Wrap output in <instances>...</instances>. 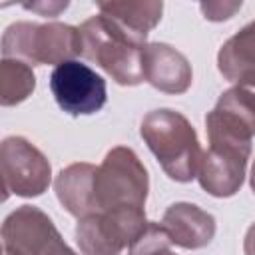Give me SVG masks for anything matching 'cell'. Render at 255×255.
Returning <instances> with one entry per match:
<instances>
[{
	"instance_id": "6da1fadb",
	"label": "cell",
	"mask_w": 255,
	"mask_h": 255,
	"mask_svg": "<svg viewBox=\"0 0 255 255\" xmlns=\"http://www.w3.org/2000/svg\"><path fill=\"white\" fill-rule=\"evenodd\" d=\"M139 133L169 179L187 183L197 177L203 149L183 114L167 108L153 110L141 120Z\"/></svg>"
},
{
	"instance_id": "7a4b0ae2",
	"label": "cell",
	"mask_w": 255,
	"mask_h": 255,
	"mask_svg": "<svg viewBox=\"0 0 255 255\" xmlns=\"http://www.w3.org/2000/svg\"><path fill=\"white\" fill-rule=\"evenodd\" d=\"M82 56L98 64L116 84L137 86L143 82L145 42L133 38L106 16L88 18L80 26Z\"/></svg>"
},
{
	"instance_id": "3957f363",
	"label": "cell",
	"mask_w": 255,
	"mask_h": 255,
	"mask_svg": "<svg viewBox=\"0 0 255 255\" xmlns=\"http://www.w3.org/2000/svg\"><path fill=\"white\" fill-rule=\"evenodd\" d=\"M80 54V28L62 22H14L4 30L2 36V56L22 60L32 66H60Z\"/></svg>"
},
{
	"instance_id": "277c9868",
	"label": "cell",
	"mask_w": 255,
	"mask_h": 255,
	"mask_svg": "<svg viewBox=\"0 0 255 255\" xmlns=\"http://www.w3.org/2000/svg\"><path fill=\"white\" fill-rule=\"evenodd\" d=\"M149 177L131 147H112L98 165L94 179L96 213L120 207H143L147 199Z\"/></svg>"
},
{
	"instance_id": "5b68a950",
	"label": "cell",
	"mask_w": 255,
	"mask_h": 255,
	"mask_svg": "<svg viewBox=\"0 0 255 255\" xmlns=\"http://www.w3.org/2000/svg\"><path fill=\"white\" fill-rule=\"evenodd\" d=\"M143 207H120L78 219L76 243L82 255H120L147 227Z\"/></svg>"
},
{
	"instance_id": "8992f818",
	"label": "cell",
	"mask_w": 255,
	"mask_h": 255,
	"mask_svg": "<svg viewBox=\"0 0 255 255\" xmlns=\"http://www.w3.org/2000/svg\"><path fill=\"white\" fill-rule=\"evenodd\" d=\"M0 169L4 199L10 193L18 197H38L50 187L52 181V165L48 157L20 135H10L2 141Z\"/></svg>"
},
{
	"instance_id": "52a82bcc",
	"label": "cell",
	"mask_w": 255,
	"mask_h": 255,
	"mask_svg": "<svg viewBox=\"0 0 255 255\" xmlns=\"http://www.w3.org/2000/svg\"><path fill=\"white\" fill-rule=\"evenodd\" d=\"M2 247L12 255H76L52 219L34 205H20L4 219Z\"/></svg>"
},
{
	"instance_id": "ba28073f",
	"label": "cell",
	"mask_w": 255,
	"mask_h": 255,
	"mask_svg": "<svg viewBox=\"0 0 255 255\" xmlns=\"http://www.w3.org/2000/svg\"><path fill=\"white\" fill-rule=\"evenodd\" d=\"M209 145L233 147L251 153L255 137V96L233 86L223 92L215 108L205 116Z\"/></svg>"
},
{
	"instance_id": "9c48e42d",
	"label": "cell",
	"mask_w": 255,
	"mask_h": 255,
	"mask_svg": "<svg viewBox=\"0 0 255 255\" xmlns=\"http://www.w3.org/2000/svg\"><path fill=\"white\" fill-rule=\"evenodd\" d=\"M50 90L56 104L70 116L96 114L108 100L106 80L78 60L54 68L50 74Z\"/></svg>"
},
{
	"instance_id": "30bf717a",
	"label": "cell",
	"mask_w": 255,
	"mask_h": 255,
	"mask_svg": "<svg viewBox=\"0 0 255 255\" xmlns=\"http://www.w3.org/2000/svg\"><path fill=\"white\" fill-rule=\"evenodd\" d=\"M251 153L223 147V145H209L203 151L197 181L203 191L213 197H231L235 195L245 179V167Z\"/></svg>"
},
{
	"instance_id": "8fae6325",
	"label": "cell",
	"mask_w": 255,
	"mask_h": 255,
	"mask_svg": "<svg viewBox=\"0 0 255 255\" xmlns=\"http://www.w3.org/2000/svg\"><path fill=\"white\" fill-rule=\"evenodd\" d=\"M143 80L163 94L179 96L189 90L193 72L179 50L169 44L153 42L143 50Z\"/></svg>"
},
{
	"instance_id": "7c38bea8",
	"label": "cell",
	"mask_w": 255,
	"mask_h": 255,
	"mask_svg": "<svg viewBox=\"0 0 255 255\" xmlns=\"http://www.w3.org/2000/svg\"><path fill=\"white\" fill-rule=\"evenodd\" d=\"M161 227L173 245L183 249H201L215 237V219L195 203L179 201L165 209Z\"/></svg>"
},
{
	"instance_id": "4fadbf2b",
	"label": "cell",
	"mask_w": 255,
	"mask_h": 255,
	"mask_svg": "<svg viewBox=\"0 0 255 255\" xmlns=\"http://www.w3.org/2000/svg\"><path fill=\"white\" fill-rule=\"evenodd\" d=\"M217 68L227 82L255 96V20L219 48Z\"/></svg>"
},
{
	"instance_id": "5bb4252c",
	"label": "cell",
	"mask_w": 255,
	"mask_h": 255,
	"mask_svg": "<svg viewBox=\"0 0 255 255\" xmlns=\"http://www.w3.org/2000/svg\"><path fill=\"white\" fill-rule=\"evenodd\" d=\"M98 167L86 161L72 163L64 167L54 181V191L62 207L82 219L86 215L96 213V201H94V179H96Z\"/></svg>"
},
{
	"instance_id": "9a60e30c",
	"label": "cell",
	"mask_w": 255,
	"mask_h": 255,
	"mask_svg": "<svg viewBox=\"0 0 255 255\" xmlns=\"http://www.w3.org/2000/svg\"><path fill=\"white\" fill-rule=\"evenodd\" d=\"M100 14L110 18L122 30L137 40L147 38V34L157 26L163 12V2L139 0V2H98Z\"/></svg>"
},
{
	"instance_id": "2e32d148",
	"label": "cell",
	"mask_w": 255,
	"mask_h": 255,
	"mask_svg": "<svg viewBox=\"0 0 255 255\" xmlns=\"http://www.w3.org/2000/svg\"><path fill=\"white\" fill-rule=\"evenodd\" d=\"M36 88V76L30 64L22 60L2 58L0 62V104L4 108L22 104L32 96Z\"/></svg>"
},
{
	"instance_id": "e0dca14e",
	"label": "cell",
	"mask_w": 255,
	"mask_h": 255,
	"mask_svg": "<svg viewBox=\"0 0 255 255\" xmlns=\"http://www.w3.org/2000/svg\"><path fill=\"white\" fill-rule=\"evenodd\" d=\"M171 245L173 243L161 223L149 221L145 231L128 247V255H177Z\"/></svg>"
},
{
	"instance_id": "ac0fdd59",
	"label": "cell",
	"mask_w": 255,
	"mask_h": 255,
	"mask_svg": "<svg viewBox=\"0 0 255 255\" xmlns=\"http://www.w3.org/2000/svg\"><path fill=\"white\" fill-rule=\"evenodd\" d=\"M243 6V2L235 0V2H229V0H209V2H201L199 4V10L201 14L211 20V22H221V20H229L239 8Z\"/></svg>"
},
{
	"instance_id": "d6986e66",
	"label": "cell",
	"mask_w": 255,
	"mask_h": 255,
	"mask_svg": "<svg viewBox=\"0 0 255 255\" xmlns=\"http://www.w3.org/2000/svg\"><path fill=\"white\" fill-rule=\"evenodd\" d=\"M22 8L26 10H32L40 16H46V18H56L60 12H64L68 8V0L64 2H58V0H38V2H24Z\"/></svg>"
},
{
	"instance_id": "ffe728a7",
	"label": "cell",
	"mask_w": 255,
	"mask_h": 255,
	"mask_svg": "<svg viewBox=\"0 0 255 255\" xmlns=\"http://www.w3.org/2000/svg\"><path fill=\"white\" fill-rule=\"evenodd\" d=\"M243 251H245V255H255V223H251L247 233H245Z\"/></svg>"
},
{
	"instance_id": "44dd1931",
	"label": "cell",
	"mask_w": 255,
	"mask_h": 255,
	"mask_svg": "<svg viewBox=\"0 0 255 255\" xmlns=\"http://www.w3.org/2000/svg\"><path fill=\"white\" fill-rule=\"evenodd\" d=\"M249 183H251V189L255 193V161H253V167H251V175H249Z\"/></svg>"
},
{
	"instance_id": "7402d4cb",
	"label": "cell",
	"mask_w": 255,
	"mask_h": 255,
	"mask_svg": "<svg viewBox=\"0 0 255 255\" xmlns=\"http://www.w3.org/2000/svg\"><path fill=\"white\" fill-rule=\"evenodd\" d=\"M4 255H12V253H8V251H4Z\"/></svg>"
}]
</instances>
